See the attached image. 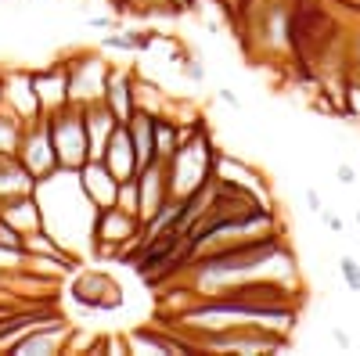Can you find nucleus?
<instances>
[{"label":"nucleus","instance_id":"16","mask_svg":"<svg viewBox=\"0 0 360 356\" xmlns=\"http://www.w3.org/2000/svg\"><path fill=\"white\" fill-rule=\"evenodd\" d=\"M37 191V176L29 173L18 155H0V202L8 198H18V195H33Z\"/></svg>","mask_w":360,"mask_h":356},{"label":"nucleus","instance_id":"20","mask_svg":"<svg viewBox=\"0 0 360 356\" xmlns=\"http://www.w3.org/2000/svg\"><path fill=\"white\" fill-rule=\"evenodd\" d=\"M339 277H342V284H346L353 295H360V263H356L353 256H342V259H339Z\"/></svg>","mask_w":360,"mask_h":356},{"label":"nucleus","instance_id":"21","mask_svg":"<svg viewBox=\"0 0 360 356\" xmlns=\"http://www.w3.org/2000/svg\"><path fill=\"white\" fill-rule=\"evenodd\" d=\"M0 249H11V252H25V237L22 230H15L4 216H0Z\"/></svg>","mask_w":360,"mask_h":356},{"label":"nucleus","instance_id":"23","mask_svg":"<svg viewBox=\"0 0 360 356\" xmlns=\"http://www.w3.org/2000/svg\"><path fill=\"white\" fill-rule=\"evenodd\" d=\"M335 180H339L342 187H353V184H356V169H353L349 162H339V166H335Z\"/></svg>","mask_w":360,"mask_h":356},{"label":"nucleus","instance_id":"11","mask_svg":"<svg viewBox=\"0 0 360 356\" xmlns=\"http://www.w3.org/2000/svg\"><path fill=\"white\" fill-rule=\"evenodd\" d=\"M76 176H79V187H83V195L90 198L94 209H108V205L119 202V180L112 176V169L101 159H86L76 169Z\"/></svg>","mask_w":360,"mask_h":356},{"label":"nucleus","instance_id":"3","mask_svg":"<svg viewBox=\"0 0 360 356\" xmlns=\"http://www.w3.org/2000/svg\"><path fill=\"white\" fill-rule=\"evenodd\" d=\"M141 230L144 223L137 220V213H127L119 205H108V209H98L94 216V252L105 259L112 256H130L141 249Z\"/></svg>","mask_w":360,"mask_h":356},{"label":"nucleus","instance_id":"1","mask_svg":"<svg viewBox=\"0 0 360 356\" xmlns=\"http://www.w3.org/2000/svg\"><path fill=\"white\" fill-rule=\"evenodd\" d=\"M213 162H217V147L209 137L205 119L198 115L191 133L180 140V147L173 152V159L166 162V176H169V195L173 198H188L195 191H202L213 180Z\"/></svg>","mask_w":360,"mask_h":356},{"label":"nucleus","instance_id":"7","mask_svg":"<svg viewBox=\"0 0 360 356\" xmlns=\"http://www.w3.org/2000/svg\"><path fill=\"white\" fill-rule=\"evenodd\" d=\"M72 338V324L54 320V324H33L29 331H22L11 342L15 356H54V352H69Z\"/></svg>","mask_w":360,"mask_h":356},{"label":"nucleus","instance_id":"2","mask_svg":"<svg viewBox=\"0 0 360 356\" xmlns=\"http://www.w3.org/2000/svg\"><path fill=\"white\" fill-rule=\"evenodd\" d=\"M47 119V130H51V144H54V155H58V169H79L90 159V140H86V119L79 105H65L58 108Z\"/></svg>","mask_w":360,"mask_h":356},{"label":"nucleus","instance_id":"9","mask_svg":"<svg viewBox=\"0 0 360 356\" xmlns=\"http://www.w3.org/2000/svg\"><path fill=\"white\" fill-rule=\"evenodd\" d=\"M213 176H217V180H224V184H231V187H238V191L252 195V198H256V202H263V205H274V202H270L266 176H263L259 169L245 166L242 159H231V155H220V152H217Z\"/></svg>","mask_w":360,"mask_h":356},{"label":"nucleus","instance_id":"14","mask_svg":"<svg viewBox=\"0 0 360 356\" xmlns=\"http://www.w3.org/2000/svg\"><path fill=\"white\" fill-rule=\"evenodd\" d=\"M105 108L115 115V123H127L134 115V72H123V69H112L108 72V83H105Z\"/></svg>","mask_w":360,"mask_h":356},{"label":"nucleus","instance_id":"28","mask_svg":"<svg viewBox=\"0 0 360 356\" xmlns=\"http://www.w3.org/2000/svg\"><path fill=\"white\" fill-rule=\"evenodd\" d=\"M332 338H335V342H339V349H346V352H349V349H353V338H349V335H346V331H342V328H332Z\"/></svg>","mask_w":360,"mask_h":356},{"label":"nucleus","instance_id":"22","mask_svg":"<svg viewBox=\"0 0 360 356\" xmlns=\"http://www.w3.org/2000/svg\"><path fill=\"white\" fill-rule=\"evenodd\" d=\"M180 72H184V79H191V83H205V65H202L198 54H184V58H180Z\"/></svg>","mask_w":360,"mask_h":356},{"label":"nucleus","instance_id":"19","mask_svg":"<svg viewBox=\"0 0 360 356\" xmlns=\"http://www.w3.org/2000/svg\"><path fill=\"white\" fill-rule=\"evenodd\" d=\"M148 40L144 33H112V37H101V51H127V54H137V51H148Z\"/></svg>","mask_w":360,"mask_h":356},{"label":"nucleus","instance_id":"29","mask_svg":"<svg viewBox=\"0 0 360 356\" xmlns=\"http://www.w3.org/2000/svg\"><path fill=\"white\" fill-rule=\"evenodd\" d=\"M0 105H4V101H0Z\"/></svg>","mask_w":360,"mask_h":356},{"label":"nucleus","instance_id":"10","mask_svg":"<svg viewBox=\"0 0 360 356\" xmlns=\"http://www.w3.org/2000/svg\"><path fill=\"white\" fill-rule=\"evenodd\" d=\"M72 295H76V303L83 310H115L119 303H123V291H119V284L101 274V270H86L76 277L72 284Z\"/></svg>","mask_w":360,"mask_h":356},{"label":"nucleus","instance_id":"18","mask_svg":"<svg viewBox=\"0 0 360 356\" xmlns=\"http://www.w3.org/2000/svg\"><path fill=\"white\" fill-rule=\"evenodd\" d=\"M18 133H22V119L11 115L4 105H0V155H11L18 147Z\"/></svg>","mask_w":360,"mask_h":356},{"label":"nucleus","instance_id":"5","mask_svg":"<svg viewBox=\"0 0 360 356\" xmlns=\"http://www.w3.org/2000/svg\"><path fill=\"white\" fill-rule=\"evenodd\" d=\"M18 162L44 180L58 169V155H54V144H51V130H47V119H33V123H22V133H18V147H15Z\"/></svg>","mask_w":360,"mask_h":356},{"label":"nucleus","instance_id":"27","mask_svg":"<svg viewBox=\"0 0 360 356\" xmlns=\"http://www.w3.org/2000/svg\"><path fill=\"white\" fill-rule=\"evenodd\" d=\"M220 101H224V105H231L234 112H245V105L238 101V94H234V91H220Z\"/></svg>","mask_w":360,"mask_h":356},{"label":"nucleus","instance_id":"17","mask_svg":"<svg viewBox=\"0 0 360 356\" xmlns=\"http://www.w3.org/2000/svg\"><path fill=\"white\" fill-rule=\"evenodd\" d=\"M127 130H130V140H134L137 162L148 166V162L155 159V115H148V112L134 108V115L127 119Z\"/></svg>","mask_w":360,"mask_h":356},{"label":"nucleus","instance_id":"25","mask_svg":"<svg viewBox=\"0 0 360 356\" xmlns=\"http://www.w3.org/2000/svg\"><path fill=\"white\" fill-rule=\"evenodd\" d=\"M307 205H310V213H314V216H321V213H324V202H321V191L307 187Z\"/></svg>","mask_w":360,"mask_h":356},{"label":"nucleus","instance_id":"13","mask_svg":"<svg viewBox=\"0 0 360 356\" xmlns=\"http://www.w3.org/2000/svg\"><path fill=\"white\" fill-rule=\"evenodd\" d=\"M33 86H37V101H40L44 115L65 108L69 105V69H65V62H54L51 69L33 72Z\"/></svg>","mask_w":360,"mask_h":356},{"label":"nucleus","instance_id":"4","mask_svg":"<svg viewBox=\"0 0 360 356\" xmlns=\"http://www.w3.org/2000/svg\"><path fill=\"white\" fill-rule=\"evenodd\" d=\"M65 69H69V105L86 108V105H98L105 98V83H108L112 65L105 62L98 51L72 54L65 62Z\"/></svg>","mask_w":360,"mask_h":356},{"label":"nucleus","instance_id":"6","mask_svg":"<svg viewBox=\"0 0 360 356\" xmlns=\"http://www.w3.org/2000/svg\"><path fill=\"white\" fill-rule=\"evenodd\" d=\"M134 184H137V220H141V223H148V220H152V216L162 209V205L173 198V195H169L166 162L152 159L148 166H141V169H137V176H134Z\"/></svg>","mask_w":360,"mask_h":356},{"label":"nucleus","instance_id":"12","mask_svg":"<svg viewBox=\"0 0 360 356\" xmlns=\"http://www.w3.org/2000/svg\"><path fill=\"white\" fill-rule=\"evenodd\" d=\"M101 162L112 169V176H115L119 184H127V180H134V176H137L141 162H137V152H134V140H130L127 123H115V130L108 133L105 152H101Z\"/></svg>","mask_w":360,"mask_h":356},{"label":"nucleus","instance_id":"26","mask_svg":"<svg viewBox=\"0 0 360 356\" xmlns=\"http://www.w3.org/2000/svg\"><path fill=\"white\" fill-rule=\"evenodd\" d=\"M86 25H90V29H105V33H112V29H115V18H112V15H98V18H90Z\"/></svg>","mask_w":360,"mask_h":356},{"label":"nucleus","instance_id":"8","mask_svg":"<svg viewBox=\"0 0 360 356\" xmlns=\"http://www.w3.org/2000/svg\"><path fill=\"white\" fill-rule=\"evenodd\" d=\"M0 101L11 115H18L22 123H33L40 119V101H37V86H33V72L25 69H11L0 76Z\"/></svg>","mask_w":360,"mask_h":356},{"label":"nucleus","instance_id":"15","mask_svg":"<svg viewBox=\"0 0 360 356\" xmlns=\"http://www.w3.org/2000/svg\"><path fill=\"white\" fill-rule=\"evenodd\" d=\"M0 216H4L15 230H22V237L44 227V213H40L37 195H18V198L0 202Z\"/></svg>","mask_w":360,"mask_h":356},{"label":"nucleus","instance_id":"24","mask_svg":"<svg viewBox=\"0 0 360 356\" xmlns=\"http://www.w3.org/2000/svg\"><path fill=\"white\" fill-rule=\"evenodd\" d=\"M321 220H324V227L332 230V234H342V227H346V223H342V216H335V213H328V209L321 213Z\"/></svg>","mask_w":360,"mask_h":356}]
</instances>
